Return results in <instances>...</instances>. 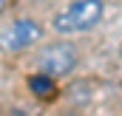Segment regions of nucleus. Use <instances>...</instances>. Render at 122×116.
Returning <instances> with one entry per match:
<instances>
[{
    "instance_id": "obj_3",
    "label": "nucleus",
    "mask_w": 122,
    "mask_h": 116,
    "mask_svg": "<svg viewBox=\"0 0 122 116\" xmlns=\"http://www.w3.org/2000/svg\"><path fill=\"white\" fill-rule=\"evenodd\" d=\"M43 40V29L34 20H14L0 29V51H26Z\"/></svg>"
},
{
    "instance_id": "obj_5",
    "label": "nucleus",
    "mask_w": 122,
    "mask_h": 116,
    "mask_svg": "<svg viewBox=\"0 0 122 116\" xmlns=\"http://www.w3.org/2000/svg\"><path fill=\"white\" fill-rule=\"evenodd\" d=\"M6 3H9V0H0V14H3V9H6Z\"/></svg>"
},
{
    "instance_id": "obj_4",
    "label": "nucleus",
    "mask_w": 122,
    "mask_h": 116,
    "mask_svg": "<svg viewBox=\"0 0 122 116\" xmlns=\"http://www.w3.org/2000/svg\"><path fill=\"white\" fill-rule=\"evenodd\" d=\"M29 91L37 96V99H51V96L57 93V85H54L51 77L37 74V77H31V79H29Z\"/></svg>"
},
{
    "instance_id": "obj_1",
    "label": "nucleus",
    "mask_w": 122,
    "mask_h": 116,
    "mask_svg": "<svg viewBox=\"0 0 122 116\" xmlns=\"http://www.w3.org/2000/svg\"><path fill=\"white\" fill-rule=\"evenodd\" d=\"M102 14H105L102 0H77L54 17V31L57 34H85L102 20Z\"/></svg>"
},
{
    "instance_id": "obj_2",
    "label": "nucleus",
    "mask_w": 122,
    "mask_h": 116,
    "mask_svg": "<svg viewBox=\"0 0 122 116\" xmlns=\"http://www.w3.org/2000/svg\"><path fill=\"white\" fill-rule=\"evenodd\" d=\"M77 48L71 45V43H51L48 48H43L40 54H37V68H40V74H46V77H51V79H57V77H68L74 68H77Z\"/></svg>"
}]
</instances>
